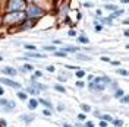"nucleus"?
Instances as JSON below:
<instances>
[{
  "label": "nucleus",
  "mask_w": 129,
  "mask_h": 127,
  "mask_svg": "<svg viewBox=\"0 0 129 127\" xmlns=\"http://www.w3.org/2000/svg\"><path fill=\"white\" fill-rule=\"evenodd\" d=\"M117 73L122 75V76H128V72H126V70H117Z\"/></svg>",
  "instance_id": "31"
},
{
  "label": "nucleus",
  "mask_w": 129,
  "mask_h": 127,
  "mask_svg": "<svg viewBox=\"0 0 129 127\" xmlns=\"http://www.w3.org/2000/svg\"><path fill=\"white\" fill-rule=\"evenodd\" d=\"M78 120H79V121H84V120H85V114H79V115H78Z\"/></svg>",
  "instance_id": "33"
},
{
  "label": "nucleus",
  "mask_w": 129,
  "mask_h": 127,
  "mask_svg": "<svg viewBox=\"0 0 129 127\" xmlns=\"http://www.w3.org/2000/svg\"><path fill=\"white\" fill-rule=\"evenodd\" d=\"M47 70L50 72V73H51V72H54V66H48V67H47Z\"/></svg>",
  "instance_id": "37"
},
{
  "label": "nucleus",
  "mask_w": 129,
  "mask_h": 127,
  "mask_svg": "<svg viewBox=\"0 0 129 127\" xmlns=\"http://www.w3.org/2000/svg\"><path fill=\"white\" fill-rule=\"evenodd\" d=\"M18 96H19V98H21V99H26V94H24V92H18Z\"/></svg>",
  "instance_id": "29"
},
{
  "label": "nucleus",
  "mask_w": 129,
  "mask_h": 127,
  "mask_svg": "<svg viewBox=\"0 0 129 127\" xmlns=\"http://www.w3.org/2000/svg\"><path fill=\"white\" fill-rule=\"evenodd\" d=\"M98 117H100V118H103V120H106V121H113L112 115H109V114H103V115H101V114H100V115H98Z\"/></svg>",
  "instance_id": "12"
},
{
  "label": "nucleus",
  "mask_w": 129,
  "mask_h": 127,
  "mask_svg": "<svg viewBox=\"0 0 129 127\" xmlns=\"http://www.w3.org/2000/svg\"><path fill=\"white\" fill-rule=\"evenodd\" d=\"M3 94H5V91H3V88H0V96L3 95Z\"/></svg>",
  "instance_id": "44"
},
{
  "label": "nucleus",
  "mask_w": 129,
  "mask_h": 127,
  "mask_svg": "<svg viewBox=\"0 0 129 127\" xmlns=\"http://www.w3.org/2000/svg\"><path fill=\"white\" fill-rule=\"evenodd\" d=\"M26 92H29L31 95H35V94H38V91H35V88H32V86H28L26 89H25Z\"/></svg>",
  "instance_id": "14"
},
{
  "label": "nucleus",
  "mask_w": 129,
  "mask_h": 127,
  "mask_svg": "<svg viewBox=\"0 0 129 127\" xmlns=\"http://www.w3.org/2000/svg\"><path fill=\"white\" fill-rule=\"evenodd\" d=\"M113 124H114L116 127H120L123 123H122V120H113Z\"/></svg>",
  "instance_id": "25"
},
{
  "label": "nucleus",
  "mask_w": 129,
  "mask_h": 127,
  "mask_svg": "<svg viewBox=\"0 0 129 127\" xmlns=\"http://www.w3.org/2000/svg\"><path fill=\"white\" fill-rule=\"evenodd\" d=\"M54 54H56L57 57H64V56H66V53H64V51H54Z\"/></svg>",
  "instance_id": "26"
},
{
  "label": "nucleus",
  "mask_w": 129,
  "mask_h": 127,
  "mask_svg": "<svg viewBox=\"0 0 129 127\" xmlns=\"http://www.w3.org/2000/svg\"><path fill=\"white\" fill-rule=\"evenodd\" d=\"M21 70L22 72H28V70H32V66L31 64H25L24 67H22V69H21Z\"/></svg>",
  "instance_id": "19"
},
{
  "label": "nucleus",
  "mask_w": 129,
  "mask_h": 127,
  "mask_svg": "<svg viewBox=\"0 0 129 127\" xmlns=\"http://www.w3.org/2000/svg\"><path fill=\"white\" fill-rule=\"evenodd\" d=\"M2 60H3V57H2V56H0V61H2Z\"/></svg>",
  "instance_id": "47"
},
{
  "label": "nucleus",
  "mask_w": 129,
  "mask_h": 127,
  "mask_svg": "<svg viewBox=\"0 0 129 127\" xmlns=\"http://www.w3.org/2000/svg\"><path fill=\"white\" fill-rule=\"evenodd\" d=\"M122 95H123V91H122V89H117L116 94H114V98H120Z\"/></svg>",
  "instance_id": "22"
},
{
  "label": "nucleus",
  "mask_w": 129,
  "mask_h": 127,
  "mask_svg": "<svg viewBox=\"0 0 129 127\" xmlns=\"http://www.w3.org/2000/svg\"><path fill=\"white\" fill-rule=\"evenodd\" d=\"M43 114H44V115H47V117H50V115H51V111H50V110H44Z\"/></svg>",
  "instance_id": "32"
},
{
  "label": "nucleus",
  "mask_w": 129,
  "mask_h": 127,
  "mask_svg": "<svg viewBox=\"0 0 129 127\" xmlns=\"http://www.w3.org/2000/svg\"><path fill=\"white\" fill-rule=\"evenodd\" d=\"M122 2H123V3H128L129 0H122Z\"/></svg>",
  "instance_id": "46"
},
{
  "label": "nucleus",
  "mask_w": 129,
  "mask_h": 127,
  "mask_svg": "<svg viewBox=\"0 0 129 127\" xmlns=\"http://www.w3.org/2000/svg\"><path fill=\"white\" fill-rule=\"evenodd\" d=\"M24 6H25L24 0H9L8 10H9V12H18L19 9H22Z\"/></svg>",
  "instance_id": "2"
},
{
  "label": "nucleus",
  "mask_w": 129,
  "mask_h": 127,
  "mask_svg": "<svg viewBox=\"0 0 129 127\" xmlns=\"http://www.w3.org/2000/svg\"><path fill=\"white\" fill-rule=\"evenodd\" d=\"M25 15L28 16V18H37V16L43 15V10H41L38 6L31 5V6H28V8H26V13H25Z\"/></svg>",
  "instance_id": "3"
},
{
  "label": "nucleus",
  "mask_w": 129,
  "mask_h": 127,
  "mask_svg": "<svg viewBox=\"0 0 129 127\" xmlns=\"http://www.w3.org/2000/svg\"><path fill=\"white\" fill-rule=\"evenodd\" d=\"M122 102H123V104L128 102V96H123V98H122Z\"/></svg>",
  "instance_id": "38"
},
{
  "label": "nucleus",
  "mask_w": 129,
  "mask_h": 127,
  "mask_svg": "<svg viewBox=\"0 0 129 127\" xmlns=\"http://www.w3.org/2000/svg\"><path fill=\"white\" fill-rule=\"evenodd\" d=\"M0 24H2V18H0Z\"/></svg>",
  "instance_id": "48"
},
{
  "label": "nucleus",
  "mask_w": 129,
  "mask_h": 127,
  "mask_svg": "<svg viewBox=\"0 0 129 127\" xmlns=\"http://www.w3.org/2000/svg\"><path fill=\"white\" fill-rule=\"evenodd\" d=\"M32 88H35L37 91H38V89H41V91L47 89V86H44V85H40V83H37V82H32Z\"/></svg>",
  "instance_id": "10"
},
{
  "label": "nucleus",
  "mask_w": 129,
  "mask_h": 127,
  "mask_svg": "<svg viewBox=\"0 0 129 127\" xmlns=\"http://www.w3.org/2000/svg\"><path fill=\"white\" fill-rule=\"evenodd\" d=\"M40 102H41V104H44L47 108H51V104L48 102V101H46V99H40Z\"/></svg>",
  "instance_id": "24"
},
{
  "label": "nucleus",
  "mask_w": 129,
  "mask_h": 127,
  "mask_svg": "<svg viewBox=\"0 0 129 127\" xmlns=\"http://www.w3.org/2000/svg\"><path fill=\"white\" fill-rule=\"evenodd\" d=\"M101 60H103V61H110V58H109V57H101Z\"/></svg>",
  "instance_id": "41"
},
{
  "label": "nucleus",
  "mask_w": 129,
  "mask_h": 127,
  "mask_svg": "<svg viewBox=\"0 0 129 127\" xmlns=\"http://www.w3.org/2000/svg\"><path fill=\"white\" fill-rule=\"evenodd\" d=\"M112 80H110V78H107V76H101V78H92V82L89 83V89L91 91H103L109 83H110Z\"/></svg>",
  "instance_id": "1"
},
{
  "label": "nucleus",
  "mask_w": 129,
  "mask_h": 127,
  "mask_svg": "<svg viewBox=\"0 0 129 127\" xmlns=\"http://www.w3.org/2000/svg\"><path fill=\"white\" fill-rule=\"evenodd\" d=\"M62 51H64V53H76L78 50H76V48H73V47H64Z\"/></svg>",
  "instance_id": "11"
},
{
  "label": "nucleus",
  "mask_w": 129,
  "mask_h": 127,
  "mask_svg": "<svg viewBox=\"0 0 129 127\" xmlns=\"http://www.w3.org/2000/svg\"><path fill=\"white\" fill-rule=\"evenodd\" d=\"M28 56H31V57H37V58H43V54H40V53H29Z\"/></svg>",
  "instance_id": "20"
},
{
  "label": "nucleus",
  "mask_w": 129,
  "mask_h": 127,
  "mask_svg": "<svg viewBox=\"0 0 129 127\" xmlns=\"http://www.w3.org/2000/svg\"><path fill=\"white\" fill-rule=\"evenodd\" d=\"M69 35H71V37H73V35H76V32L73 31V29H71V31H69Z\"/></svg>",
  "instance_id": "39"
},
{
  "label": "nucleus",
  "mask_w": 129,
  "mask_h": 127,
  "mask_svg": "<svg viewBox=\"0 0 129 127\" xmlns=\"http://www.w3.org/2000/svg\"><path fill=\"white\" fill-rule=\"evenodd\" d=\"M41 75H43L41 72H35V75H34V78H41Z\"/></svg>",
  "instance_id": "35"
},
{
  "label": "nucleus",
  "mask_w": 129,
  "mask_h": 127,
  "mask_svg": "<svg viewBox=\"0 0 129 127\" xmlns=\"http://www.w3.org/2000/svg\"><path fill=\"white\" fill-rule=\"evenodd\" d=\"M106 9H109V10H116V6H114V5H106Z\"/></svg>",
  "instance_id": "30"
},
{
  "label": "nucleus",
  "mask_w": 129,
  "mask_h": 127,
  "mask_svg": "<svg viewBox=\"0 0 129 127\" xmlns=\"http://www.w3.org/2000/svg\"><path fill=\"white\" fill-rule=\"evenodd\" d=\"M57 110H59V111H63V105H62V104H60V105H59V107H57Z\"/></svg>",
  "instance_id": "43"
},
{
  "label": "nucleus",
  "mask_w": 129,
  "mask_h": 127,
  "mask_svg": "<svg viewBox=\"0 0 129 127\" xmlns=\"http://www.w3.org/2000/svg\"><path fill=\"white\" fill-rule=\"evenodd\" d=\"M2 72H3L5 75H8V76H15V75H16V70L13 69V67H9V66H6Z\"/></svg>",
  "instance_id": "6"
},
{
  "label": "nucleus",
  "mask_w": 129,
  "mask_h": 127,
  "mask_svg": "<svg viewBox=\"0 0 129 127\" xmlns=\"http://www.w3.org/2000/svg\"><path fill=\"white\" fill-rule=\"evenodd\" d=\"M22 18V15H21V12H9L8 13V19L9 22H16V21H19Z\"/></svg>",
  "instance_id": "4"
},
{
  "label": "nucleus",
  "mask_w": 129,
  "mask_h": 127,
  "mask_svg": "<svg viewBox=\"0 0 129 127\" xmlns=\"http://www.w3.org/2000/svg\"><path fill=\"white\" fill-rule=\"evenodd\" d=\"M25 50H31V51H34V50H37V47H35V45H31V44H26V45H25Z\"/></svg>",
  "instance_id": "23"
},
{
  "label": "nucleus",
  "mask_w": 129,
  "mask_h": 127,
  "mask_svg": "<svg viewBox=\"0 0 129 127\" xmlns=\"http://www.w3.org/2000/svg\"><path fill=\"white\" fill-rule=\"evenodd\" d=\"M6 104H8V99H0V105H2V107H5Z\"/></svg>",
  "instance_id": "34"
},
{
  "label": "nucleus",
  "mask_w": 129,
  "mask_h": 127,
  "mask_svg": "<svg viewBox=\"0 0 129 127\" xmlns=\"http://www.w3.org/2000/svg\"><path fill=\"white\" fill-rule=\"evenodd\" d=\"M100 127H107V123H106V121H101V123H100Z\"/></svg>",
  "instance_id": "40"
},
{
  "label": "nucleus",
  "mask_w": 129,
  "mask_h": 127,
  "mask_svg": "<svg viewBox=\"0 0 129 127\" xmlns=\"http://www.w3.org/2000/svg\"><path fill=\"white\" fill-rule=\"evenodd\" d=\"M0 82L3 83V85H8V86H12V88H21V85L19 83H15V82H12L10 79H0Z\"/></svg>",
  "instance_id": "5"
},
{
  "label": "nucleus",
  "mask_w": 129,
  "mask_h": 127,
  "mask_svg": "<svg viewBox=\"0 0 129 127\" xmlns=\"http://www.w3.org/2000/svg\"><path fill=\"white\" fill-rule=\"evenodd\" d=\"M100 21H101L103 24H106V25H113V22H112V19H110V18H101Z\"/></svg>",
  "instance_id": "15"
},
{
  "label": "nucleus",
  "mask_w": 129,
  "mask_h": 127,
  "mask_svg": "<svg viewBox=\"0 0 129 127\" xmlns=\"http://www.w3.org/2000/svg\"><path fill=\"white\" fill-rule=\"evenodd\" d=\"M76 86L82 88V86H84V82H76Z\"/></svg>",
  "instance_id": "42"
},
{
  "label": "nucleus",
  "mask_w": 129,
  "mask_h": 127,
  "mask_svg": "<svg viewBox=\"0 0 129 127\" xmlns=\"http://www.w3.org/2000/svg\"><path fill=\"white\" fill-rule=\"evenodd\" d=\"M78 40H79V42H82V44H88V38H87V37H79Z\"/></svg>",
  "instance_id": "21"
},
{
  "label": "nucleus",
  "mask_w": 129,
  "mask_h": 127,
  "mask_svg": "<svg viewBox=\"0 0 129 127\" xmlns=\"http://www.w3.org/2000/svg\"><path fill=\"white\" fill-rule=\"evenodd\" d=\"M84 127H94V124H92V123H85V124H84Z\"/></svg>",
  "instance_id": "36"
},
{
  "label": "nucleus",
  "mask_w": 129,
  "mask_h": 127,
  "mask_svg": "<svg viewBox=\"0 0 129 127\" xmlns=\"http://www.w3.org/2000/svg\"><path fill=\"white\" fill-rule=\"evenodd\" d=\"M19 118H21V121H25V123H31L32 120L35 118V115H32V114H29V115H21Z\"/></svg>",
  "instance_id": "7"
},
{
  "label": "nucleus",
  "mask_w": 129,
  "mask_h": 127,
  "mask_svg": "<svg viewBox=\"0 0 129 127\" xmlns=\"http://www.w3.org/2000/svg\"><path fill=\"white\" fill-rule=\"evenodd\" d=\"M28 107H29V110H35V108L38 107V101H37V99H31V101L28 102Z\"/></svg>",
  "instance_id": "8"
},
{
  "label": "nucleus",
  "mask_w": 129,
  "mask_h": 127,
  "mask_svg": "<svg viewBox=\"0 0 129 127\" xmlns=\"http://www.w3.org/2000/svg\"><path fill=\"white\" fill-rule=\"evenodd\" d=\"M76 57L79 58V60H85V61H89L91 58H89L88 56H85V54H76Z\"/></svg>",
  "instance_id": "16"
},
{
  "label": "nucleus",
  "mask_w": 129,
  "mask_h": 127,
  "mask_svg": "<svg viewBox=\"0 0 129 127\" xmlns=\"http://www.w3.org/2000/svg\"><path fill=\"white\" fill-rule=\"evenodd\" d=\"M54 89H56V91H59V92H62V94H64V92H66V89H64L62 85H54Z\"/></svg>",
  "instance_id": "17"
},
{
  "label": "nucleus",
  "mask_w": 129,
  "mask_h": 127,
  "mask_svg": "<svg viewBox=\"0 0 129 127\" xmlns=\"http://www.w3.org/2000/svg\"><path fill=\"white\" fill-rule=\"evenodd\" d=\"M63 127H71V126H69V124H63Z\"/></svg>",
  "instance_id": "45"
},
{
  "label": "nucleus",
  "mask_w": 129,
  "mask_h": 127,
  "mask_svg": "<svg viewBox=\"0 0 129 127\" xmlns=\"http://www.w3.org/2000/svg\"><path fill=\"white\" fill-rule=\"evenodd\" d=\"M122 15H123V10H117V9H116V10H114V13H113V15H110V19L116 18V16H122Z\"/></svg>",
  "instance_id": "13"
},
{
  "label": "nucleus",
  "mask_w": 129,
  "mask_h": 127,
  "mask_svg": "<svg viewBox=\"0 0 129 127\" xmlns=\"http://www.w3.org/2000/svg\"><path fill=\"white\" fill-rule=\"evenodd\" d=\"M81 108H82V111H84V112H88L89 110H91V108H89V105H87V104H82V105H81Z\"/></svg>",
  "instance_id": "18"
},
{
  "label": "nucleus",
  "mask_w": 129,
  "mask_h": 127,
  "mask_svg": "<svg viewBox=\"0 0 129 127\" xmlns=\"http://www.w3.org/2000/svg\"><path fill=\"white\" fill-rule=\"evenodd\" d=\"M46 51H56V47H53V45H48V47H44Z\"/></svg>",
  "instance_id": "28"
},
{
  "label": "nucleus",
  "mask_w": 129,
  "mask_h": 127,
  "mask_svg": "<svg viewBox=\"0 0 129 127\" xmlns=\"http://www.w3.org/2000/svg\"><path fill=\"white\" fill-rule=\"evenodd\" d=\"M8 107H5V111H10V110H15V102H12V101H8V104H6Z\"/></svg>",
  "instance_id": "9"
},
{
  "label": "nucleus",
  "mask_w": 129,
  "mask_h": 127,
  "mask_svg": "<svg viewBox=\"0 0 129 127\" xmlns=\"http://www.w3.org/2000/svg\"><path fill=\"white\" fill-rule=\"evenodd\" d=\"M76 76H78V78H84V76H85V72L84 70H78L76 72Z\"/></svg>",
  "instance_id": "27"
}]
</instances>
